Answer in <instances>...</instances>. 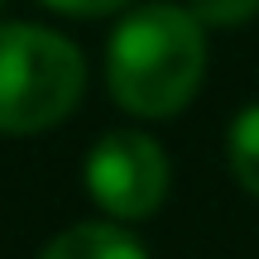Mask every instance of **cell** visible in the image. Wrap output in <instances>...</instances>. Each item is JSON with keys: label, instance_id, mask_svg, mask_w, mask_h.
<instances>
[{"label": "cell", "instance_id": "1", "mask_svg": "<svg viewBox=\"0 0 259 259\" xmlns=\"http://www.w3.org/2000/svg\"><path fill=\"white\" fill-rule=\"evenodd\" d=\"M206 77V24L187 5H130L106 44L111 101L135 120H173Z\"/></svg>", "mask_w": 259, "mask_h": 259}, {"label": "cell", "instance_id": "2", "mask_svg": "<svg viewBox=\"0 0 259 259\" xmlns=\"http://www.w3.org/2000/svg\"><path fill=\"white\" fill-rule=\"evenodd\" d=\"M87 58L67 34L24 19L0 24V135H44L77 111Z\"/></svg>", "mask_w": 259, "mask_h": 259}, {"label": "cell", "instance_id": "3", "mask_svg": "<svg viewBox=\"0 0 259 259\" xmlns=\"http://www.w3.org/2000/svg\"><path fill=\"white\" fill-rule=\"evenodd\" d=\"M82 183L111 221H144V216H154L163 206L173 173H168V154L154 135L111 130V135H101L92 144Z\"/></svg>", "mask_w": 259, "mask_h": 259}, {"label": "cell", "instance_id": "4", "mask_svg": "<svg viewBox=\"0 0 259 259\" xmlns=\"http://www.w3.org/2000/svg\"><path fill=\"white\" fill-rule=\"evenodd\" d=\"M38 259H149V250L130 231H120V221L106 216V221H77L58 231Z\"/></svg>", "mask_w": 259, "mask_h": 259}, {"label": "cell", "instance_id": "5", "mask_svg": "<svg viewBox=\"0 0 259 259\" xmlns=\"http://www.w3.org/2000/svg\"><path fill=\"white\" fill-rule=\"evenodd\" d=\"M226 158H231L235 183L259 202V101L245 106L226 130Z\"/></svg>", "mask_w": 259, "mask_h": 259}, {"label": "cell", "instance_id": "6", "mask_svg": "<svg viewBox=\"0 0 259 259\" xmlns=\"http://www.w3.org/2000/svg\"><path fill=\"white\" fill-rule=\"evenodd\" d=\"M187 10L206 29H240L259 15V0H187Z\"/></svg>", "mask_w": 259, "mask_h": 259}, {"label": "cell", "instance_id": "7", "mask_svg": "<svg viewBox=\"0 0 259 259\" xmlns=\"http://www.w3.org/2000/svg\"><path fill=\"white\" fill-rule=\"evenodd\" d=\"M53 15H72V19H106V15H125L135 0H38Z\"/></svg>", "mask_w": 259, "mask_h": 259}, {"label": "cell", "instance_id": "8", "mask_svg": "<svg viewBox=\"0 0 259 259\" xmlns=\"http://www.w3.org/2000/svg\"><path fill=\"white\" fill-rule=\"evenodd\" d=\"M0 5H5V0H0Z\"/></svg>", "mask_w": 259, "mask_h": 259}]
</instances>
